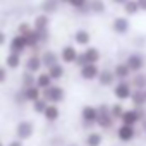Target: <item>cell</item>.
<instances>
[{
    "mask_svg": "<svg viewBox=\"0 0 146 146\" xmlns=\"http://www.w3.org/2000/svg\"><path fill=\"white\" fill-rule=\"evenodd\" d=\"M127 2V0H112V4H115V5H124Z\"/></svg>",
    "mask_w": 146,
    "mask_h": 146,
    "instance_id": "41",
    "label": "cell"
},
{
    "mask_svg": "<svg viewBox=\"0 0 146 146\" xmlns=\"http://www.w3.org/2000/svg\"><path fill=\"white\" fill-rule=\"evenodd\" d=\"M132 84L131 81H117V84L113 86L112 93L115 96V100L119 102H125V100H131V95H132Z\"/></svg>",
    "mask_w": 146,
    "mask_h": 146,
    "instance_id": "6",
    "label": "cell"
},
{
    "mask_svg": "<svg viewBox=\"0 0 146 146\" xmlns=\"http://www.w3.org/2000/svg\"><path fill=\"white\" fill-rule=\"evenodd\" d=\"M26 50H28V43H26V40L21 35H16V36L11 38V41H9V52L23 55Z\"/></svg>",
    "mask_w": 146,
    "mask_h": 146,
    "instance_id": "16",
    "label": "cell"
},
{
    "mask_svg": "<svg viewBox=\"0 0 146 146\" xmlns=\"http://www.w3.org/2000/svg\"><path fill=\"white\" fill-rule=\"evenodd\" d=\"M0 146H5V144H4V143H2V141H0Z\"/></svg>",
    "mask_w": 146,
    "mask_h": 146,
    "instance_id": "44",
    "label": "cell"
},
{
    "mask_svg": "<svg viewBox=\"0 0 146 146\" xmlns=\"http://www.w3.org/2000/svg\"><path fill=\"white\" fill-rule=\"evenodd\" d=\"M31 26H33V29L36 31V35H38V38H40V43H41V45L48 43V40H50V16H46V14H38V16H35Z\"/></svg>",
    "mask_w": 146,
    "mask_h": 146,
    "instance_id": "1",
    "label": "cell"
},
{
    "mask_svg": "<svg viewBox=\"0 0 146 146\" xmlns=\"http://www.w3.org/2000/svg\"><path fill=\"white\" fill-rule=\"evenodd\" d=\"M14 103H16V105H24V103H26V100H24V95H23V90H21V88L14 93Z\"/></svg>",
    "mask_w": 146,
    "mask_h": 146,
    "instance_id": "35",
    "label": "cell"
},
{
    "mask_svg": "<svg viewBox=\"0 0 146 146\" xmlns=\"http://www.w3.org/2000/svg\"><path fill=\"white\" fill-rule=\"evenodd\" d=\"M43 69V62H41V57L38 53H31L26 60H24V70L26 72H31V74H40Z\"/></svg>",
    "mask_w": 146,
    "mask_h": 146,
    "instance_id": "12",
    "label": "cell"
},
{
    "mask_svg": "<svg viewBox=\"0 0 146 146\" xmlns=\"http://www.w3.org/2000/svg\"><path fill=\"white\" fill-rule=\"evenodd\" d=\"M81 120H83V125L84 127L96 125V120H98V107H95V105H84L81 108Z\"/></svg>",
    "mask_w": 146,
    "mask_h": 146,
    "instance_id": "8",
    "label": "cell"
},
{
    "mask_svg": "<svg viewBox=\"0 0 146 146\" xmlns=\"http://www.w3.org/2000/svg\"><path fill=\"white\" fill-rule=\"evenodd\" d=\"M16 139H19V141H28V139H31L33 137V134H35V124L31 122V120H19L17 124H16Z\"/></svg>",
    "mask_w": 146,
    "mask_h": 146,
    "instance_id": "5",
    "label": "cell"
},
{
    "mask_svg": "<svg viewBox=\"0 0 146 146\" xmlns=\"http://www.w3.org/2000/svg\"><path fill=\"white\" fill-rule=\"evenodd\" d=\"M102 143H103V136H102V132H88V136H86V139H84V144L86 146H102Z\"/></svg>",
    "mask_w": 146,
    "mask_h": 146,
    "instance_id": "31",
    "label": "cell"
},
{
    "mask_svg": "<svg viewBox=\"0 0 146 146\" xmlns=\"http://www.w3.org/2000/svg\"><path fill=\"white\" fill-rule=\"evenodd\" d=\"M137 5L143 12H146V0H137Z\"/></svg>",
    "mask_w": 146,
    "mask_h": 146,
    "instance_id": "40",
    "label": "cell"
},
{
    "mask_svg": "<svg viewBox=\"0 0 146 146\" xmlns=\"http://www.w3.org/2000/svg\"><path fill=\"white\" fill-rule=\"evenodd\" d=\"M5 43H7V35H5V31L0 29V46H4Z\"/></svg>",
    "mask_w": 146,
    "mask_h": 146,
    "instance_id": "38",
    "label": "cell"
},
{
    "mask_svg": "<svg viewBox=\"0 0 146 146\" xmlns=\"http://www.w3.org/2000/svg\"><path fill=\"white\" fill-rule=\"evenodd\" d=\"M40 57H41L43 67H45L46 70H48L50 67H53V65L60 64V55H58L57 52H53V50H43V53H41Z\"/></svg>",
    "mask_w": 146,
    "mask_h": 146,
    "instance_id": "19",
    "label": "cell"
},
{
    "mask_svg": "<svg viewBox=\"0 0 146 146\" xmlns=\"http://www.w3.org/2000/svg\"><path fill=\"white\" fill-rule=\"evenodd\" d=\"M131 103L136 108H146V91L144 90H134L131 95Z\"/></svg>",
    "mask_w": 146,
    "mask_h": 146,
    "instance_id": "21",
    "label": "cell"
},
{
    "mask_svg": "<svg viewBox=\"0 0 146 146\" xmlns=\"http://www.w3.org/2000/svg\"><path fill=\"white\" fill-rule=\"evenodd\" d=\"M43 119L46 122H57L60 119V108H58V105H50L48 103L46 110L43 112Z\"/></svg>",
    "mask_w": 146,
    "mask_h": 146,
    "instance_id": "25",
    "label": "cell"
},
{
    "mask_svg": "<svg viewBox=\"0 0 146 146\" xmlns=\"http://www.w3.org/2000/svg\"><path fill=\"white\" fill-rule=\"evenodd\" d=\"M131 84H132V90H146V74H143V72L132 74Z\"/></svg>",
    "mask_w": 146,
    "mask_h": 146,
    "instance_id": "29",
    "label": "cell"
},
{
    "mask_svg": "<svg viewBox=\"0 0 146 146\" xmlns=\"http://www.w3.org/2000/svg\"><path fill=\"white\" fill-rule=\"evenodd\" d=\"M124 62L127 64V67L131 69L132 74H137V72H141V70H143V67H144V64H146L144 55H143V53H139V52H131V53L125 57V60H124Z\"/></svg>",
    "mask_w": 146,
    "mask_h": 146,
    "instance_id": "7",
    "label": "cell"
},
{
    "mask_svg": "<svg viewBox=\"0 0 146 146\" xmlns=\"http://www.w3.org/2000/svg\"><path fill=\"white\" fill-rule=\"evenodd\" d=\"M23 90V95H24V100L26 103H33L36 100L41 98V90L35 84V86H29V88H21Z\"/></svg>",
    "mask_w": 146,
    "mask_h": 146,
    "instance_id": "20",
    "label": "cell"
},
{
    "mask_svg": "<svg viewBox=\"0 0 146 146\" xmlns=\"http://www.w3.org/2000/svg\"><path fill=\"white\" fill-rule=\"evenodd\" d=\"M9 74H7V67L5 65H0V84H4L7 81Z\"/></svg>",
    "mask_w": 146,
    "mask_h": 146,
    "instance_id": "37",
    "label": "cell"
},
{
    "mask_svg": "<svg viewBox=\"0 0 146 146\" xmlns=\"http://www.w3.org/2000/svg\"><path fill=\"white\" fill-rule=\"evenodd\" d=\"M35 84H36V76L24 70L23 76H21V88H29V86H35Z\"/></svg>",
    "mask_w": 146,
    "mask_h": 146,
    "instance_id": "32",
    "label": "cell"
},
{
    "mask_svg": "<svg viewBox=\"0 0 146 146\" xmlns=\"http://www.w3.org/2000/svg\"><path fill=\"white\" fill-rule=\"evenodd\" d=\"M53 84V81H52V78L48 76V72L45 70V72H40V74H36V86L41 90V91H45L46 88H50Z\"/></svg>",
    "mask_w": 146,
    "mask_h": 146,
    "instance_id": "27",
    "label": "cell"
},
{
    "mask_svg": "<svg viewBox=\"0 0 146 146\" xmlns=\"http://www.w3.org/2000/svg\"><path fill=\"white\" fill-rule=\"evenodd\" d=\"M144 91H146V90H144Z\"/></svg>",
    "mask_w": 146,
    "mask_h": 146,
    "instance_id": "46",
    "label": "cell"
},
{
    "mask_svg": "<svg viewBox=\"0 0 146 146\" xmlns=\"http://www.w3.org/2000/svg\"><path fill=\"white\" fill-rule=\"evenodd\" d=\"M122 9H124L125 17H132V16H136L137 12H141V9H139V5H137V0H127V2L122 5Z\"/></svg>",
    "mask_w": 146,
    "mask_h": 146,
    "instance_id": "28",
    "label": "cell"
},
{
    "mask_svg": "<svg viewBox=\"0 0 146 146\" xmlns=\"http://www.w3.org/2000/svg\"><path fill=\"white\" fill-rule=\"evenodd\" d=\"M65 146H76V144H65Z\"/></svg>",
    "mask_w": 146,
    "mask_h": 146,
    "instance_id": "45",
    "label": "cell"
},
{
    "mask_svg": "<svg viewBox=\"0 0 146 146\" xmlns=\"http://www.w3.org/2000/svg\"><path fill=\"white\" fill-rule=\"evenodd\" d=\"M141 131H143V132L146 134V119H144V120L141 122Z\"/></svg>",
    "mask_w": 146,
    "mask_h": 146,
    "instance_id": "42",
    "label": "cell"
},
{
    "mask_svg": "<svg viewBox=\"0 0 146 146\" xmlns=\"http://www.w3.org/2000/svg\"><path fill=\"white\" fill-rule=\"evenodd\" d=\"M41 96L50 103V105H58L65 100V90L58 84H52L45 91H41Z\"/></svg>",
    "mask_w": 146,
    "mask_h": 146,
    "instance_id": "4",
    "label": "cell"
},
{
    "mask_svg": "<svg viewBox=\"0 0 146 146\" xmlns=\"http://www.w3.org/2000/svg\"><path fill=\"white\" fill-rule=\"evenodd\" d=\"M46 72H48V76L52 78V81H53V83H55V81H60V79H64V78H65V65L60 62V64H57V65L50 67Z\"/></svg>",
    "mask_w": 146,
    "mask_h": 146,
    "instance_id": "24",
    "label": "cell"
},
{
    "mask_svg": "<svg viewBox=\"0 0 146 146\" xmlns=\"http://www.w3.org/2000/svg\"><path fill=\"white\" fill-rule=\"evenodd\" d=\"M136 134H137L136 125L120 124V125H117V129H115V136H117V139H119L120 143H131V141L136 137Z\"/></svg>",
    "mask_w": 146,
    "mask_h": 146,
    "instance_id": "9",
    "label": "cell"
},
{
    "mask_svg": "<svg viewBox=\"0 0 146 146\" xmlns=\"http://www.w3.org/2000/svg\"><path fill=\"white\" fill-rule=\"evenodd\" d=\"M81 55H83L86 65H88V64H96V65H98V62L102 60V52H100L96 46H91V45L86 46V48L81 52Z\"/></svg>",
    "mask_w": 146,
    "mask_h": 146,
    "instance_id": "17",
    "label": "cell"
},
{
    "mask_svg": "<svg viewBox=\"0 0 146 146\" xmlns=\"http://www.w3.org/2000/svg\"><path fill=\"white\" fill-rule=\"evenodd\" d=\"M31 28H33V26H31L29 23H21V24L17 26V35H26Z\"/></svg>",
    "mask_w": 146,
    "mask_h": 146,
    "instance_id": "36",
    "label": "cell"
},
{
    "mask_svg": "<svg viewBox=\"0 0 146 146\" xmlns=\"http://www.w3.org/2000/svg\"><path fill=\"white\" fill-rule=\"evenodd\" d=\"M58 55H60V62L64 65H72V64H76L79 52H78L76 45H64L60 48V53Z\"/></svg>",
    "mask_w": 146,
    "mask_h": 146,
    "instance_id": "10",
    "label": "cell"
},
{
    "mask_svg": "<svg viewBox=\"0 0 146 146\" xmlns=\"http://www.w3.org/2000/svg\"><path fill=\"white\" fill-rule=\"evenodd\" d=\"M107 11V4H105V0H90V12L91 14H105Z\"/></svg>",
    "mask_w": 146,
    "mask_h": 146,
    "instance_id": "30",
    "label": "cell"
},
{
    "mask_svg": "<svg viewBox=\"0 0 146 146\" xmlns=\"http://www.w3.org/2000/svg\"><path fill=\"white\" fill-rule=\"evenodd\" d=\"M124 112H125V108L122 107V103H113V105H110V115L113 117V120H115V122L122 119Z\"/></svg>",
    "mask_w": 146,
    "mask_h": 146,
    "instance_id": "33",
    "label": "cell"
},
{
    "mask_svg": "<svg viewBox=\"0 0 146 146\" xmlns=\"http://www.w3.org/2000/svg\"><path fill=\"white\" fill-rule=\"evenodd\" d=\"M60 7V0H43L40 9H41V14H46V16H52L58 11Z\"/></svg>",
    "mask_w": 146,
    "mask_h": 146,
    "instance_id": "23",
    "label": "cell"
},
{
    "mask_svg": "<svg viewBox=\"0 0 146 146\" xmlns=\"http://www.w3.org/2000/svg\"><path fill=\"white\" fill-rule=\"evenodd\" d=\"M96 81H98V84H100L102 88H113L117 79H115V76H113V70H112V69H102Z\"/></svg>",
    "mask_w": 146,
    "mask_h": 146,
    "instance_id": "15",
    "label": "cell"
},
{
    "mask_svg": "<svg viewBox=\"0 0 146 146\" xmlns=\"http://www.w3.org/2000/svg\"><path fill=\"white\" fill-rule=\"evenodd\" d=\"M60 4H69V0H60Z\"/></svg>",
    "mask_w": 146,
    "mask_h": 146,
    "instance_id": "43",
    "label": "cell"
},
{
    "mask_svg": "<svg viewBox=\"0 0 146 146\" xmlns=\"http://www.w3.org/2000/svg\"><path fill=\"white\" fill-rule=\"evenodd\" d=\"M46 107H48V102L41 96L40 100H36V102H33V112L35 113H38V115H43V112L46 110Z\"/></svg>",
    "mask_w": 146,
    "mask_h": 146,
    "instance_id": "34",
    "label": "cell"
},
{
    "mask_svg": "<svg viewBox=\"0 0 146 146\" xmlns=\"http://www.w3.org/2000/svg\"><path fill=\"white\" fill-rule=\"evenodd\" d=\"M5 146H24V143H23V141H19V139H12V141H9Z\"/></svg>",
    "mask_w": 146,
    "mask_h": 146,
    "instance_id": "39",
    "label": "cell"
},
{
    "mask_svg": "<svg viewBox=\"0 0 146 146\" xmlns=\"http://www.w3.org/2000/svg\"><path fill=\"white\" fill-rule=\"evenodd\" d=\"M100 70L102 69L96 64H88V65H84V67L79 69V78L83 81H96L98 76H100Z\"/></svg>",
    "mask_w": 146,
    "mask_h": 146,
    "instance_id": "13",
    "label": "cell"
},
{
    "mask_svg": "<svg viewBox=\"0 0 146 146\" xmlns=\"http://www.w3.org/2000/svg\"><path fill=\"white\" fill-rule=\"evenodd\" d=\"M21 64H24V62H23V55L12 53V52H9V53L5 55V67H7V69L16 70V69L21 67Z\"/></svg>",
    "mask_w": 146,
    "mask_h": 146,
    "instance_id": "22",
    "label": "cell"
},
{
    "mask_svg": "<svg viewBox=\"0 0 146 146\" xmlns=\"http://www.w3.org/2000/svg\"><path fill=\"white\" fill-rule=\"evenodd\" d=\"M113 124H115V120L110 115V105L100 103L98 105V120H96V125L102 131H110V129H113Z\"/></svg>",
    "mask_w": 146,
    "mask_h": 146,
    "instance_id": "2",
    "label": "cell"
},
{
    "mask_svg": "<svg viewBox=\"0 0 146 146\" xmlns=\"http://www.w3.org/2000/svg\"><path fill=\"white\" fill-rule=\"evenodd\" d=\"M144 119H146V108L131 107V108H125V112H124V115H122V119H120V124L137 125V124H141Z\"/></svg>",
    "mask_w": 146,
    "mask_h": 146,
    "instance_id": "3",
    "label": "cell"
},
{
    "mask_svg": "<svg viewBox=\"0 0 146 146\" xmlns=\"http://www.w3.org/2000/svg\"><path fill=\"white\" fill-rule=\"evenodd\" d=\"M72 40H74V45L76 46H90V43H91V33L88 31V29H76L74 31V35H72Z\"/></svg>",
    "mask_w": 146,
    "mask_h": 146,
    "instance_id": "18",
    "label": "cell"
},
{
    "mask_svg": "<svg viewBox=\"0 0 146 146\" xmlns=\"http://www.w3.org/2000/svg\"><path fill=\"white\" fill-rule=\"evenodd\" d=\"M76 12H81V14H88L90 12V0H69V4Z\"/></svg>",
    "mask_w": 146,
    "mask_h": 146,
    "instance_id": "26",
    "label": "cell"
},
{
    "mask_svg": "<svg viewBox=\"0 0 146 146\" xmlns=\"http://www.w3.org/2000/svg\"><path fill=\"white\" fill-rule=\"evenodd\" d=\"M131 29V23L125 16H117L112 19V31L117 35V36H125Z\"/></svg>",
    "mask_w": 146,
    "mask_h": 146,
    "instance_id": "11",
    "label": "cell"
},
{
    "mask_svg": "<svg viewBox=\"0 0 146 146\" xmlns=\"http://www.w3.org/2000/svg\"><path fill=\"white\" fill-rule=\"evenodd\" d=\"M112 70H113V76H115L117 81H129L132 78V72H131V69L127 67L125 62H117Z\"/></svg>",
    "mask_w": 146,
    "mask_h": 146,
    "instance_id": "14",
    "label": "cell"
}]
</instances>
